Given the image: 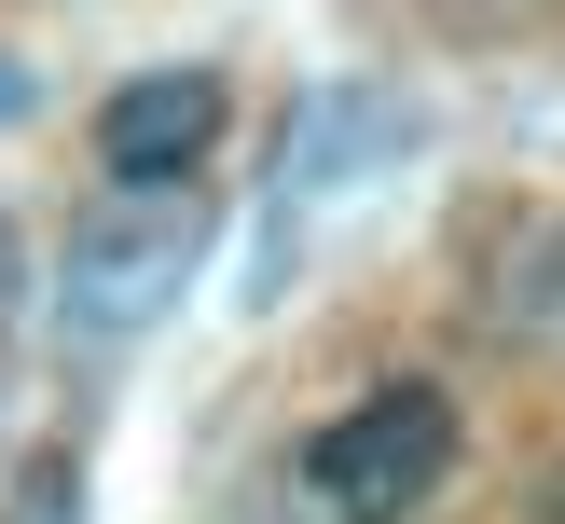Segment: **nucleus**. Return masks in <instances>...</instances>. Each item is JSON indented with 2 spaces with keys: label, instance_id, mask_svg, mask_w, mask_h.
I'll return each instance as SVG.
<instances>
[{
  "label": "nucleus",
  "instance_id": "obj_1",
  "mask_svg": "<svg viewBox=\"0 0 565 524\" xmlns=\"http://www.w3.org/2000/svg\"><path fill=\"white\" fill-rule=\"evenodd\" d=\"M456 456H469L456 386L386 373V386H359L331 428H303V456H290V524H414V511H441Z\"/></svg>",
  "mask_w": 565,
  "mask_h": 524
},
{
  "label": "nucleus",
  "instance_id": "obj_2",
  "mask_svg": "<svg viewBox=\"0 0 565 524\" xmlns=\"http://www.w3.org/2000/svg\"><path fill=\"white\" fill-rule=\"evenodd\" d=\"M193 263H207L193 193H110V207L70 221V248H55V318H70V345H138V331L193 290Z\"/></svg>",
  "mask_w": 565,
  "mask_h": 524
},
{
  "label": "nucleus",
  "instance_id": "obj_3",
  "mask_svg": "<svg viewBox=\"0 0 565 524\" xmlns=\"http://www.w3.org/2000/svg\"><path fill=\"white\" fill-rule=\"evenodd\" d=\"M401 152H428V110H401V97H359V83L303 97L290 152H276V193H263L276 248H290V235H303V221H318L345 180H373V165H401ZM276 248H263V276H248V290H276Z\"/></svg>",
  "mask_w": 565,
  "mask_h": 524
},
{
  "label": "nucleus",
  "instance_id": "obj_4",
  "mask_svg": "<svg viewBox=\"0 0 565 524\" xmlns=\"http://www.w3.org/2000/svg\"><path fill=\"white\" fill-rule=\"evenodd\" d=\"M221 69H138V83H110V110H97V180L110 193H193L207 180V152H221Z\"/></svg>",
  "mask_w": 565,
  "mask_h": 524
},
{
  "label": "nucleus",
  "instance_id": "obj_5",
  "mask_svg": "<svg viewBox=\"0 0 565 524\" xmlns=\"http://www.w3.org/2000/svg\"><path fill=\"white\" fill-rule=\"evenodd\" d=\"M483 331L497 345H565V221H524V235L483 248Z\"/></svg>",
  "mask_w": 565,
  "mask_h": 524
},
{
  "label": "nucleus",
  "instance_id": "obj_6",
  "mask_svg": "<svg viewBox=\"0 0 565 524\" xmlns=\"http://www.w3.org/2000/svg\"><path fill=\"white\" fill-rule=\"evenodd\" d=\"M70 511H83V469H70V456H55V469H42V483H28V496H14V524H70Z\"/></svg>",
  "mask_w": 565,
  "mask_h": 524
},
{
  "label": "nucleus",
  "instance_id": "obj_7",
  "mask_svg": "<svg viewBox=\"0 0 565 524\" xmlns=\"http://www.w3.org/2000/svg\"><path fill=\"white\" fill-rule=\"evenodd\" d=\"M14 110H28V69H14V55H0V125H14Z\"/></svg>",
  "mask_w": 565,
  "mask_h": 524
},
{
  "label": "nucleus",
  "instance_id": "obj_8",
  "mask_svg": "<svg viewBox=\"0 0 565 524\" xmlns=\"http://www.w3.org/2000/svg\"><path fill=\"white\" fill-rule=\"evenodd\" d=\"M552 524H565V496H552Z\"/></svg>",
  "mask_w": 565,
  "mask_h": 524
}]
</instances>
